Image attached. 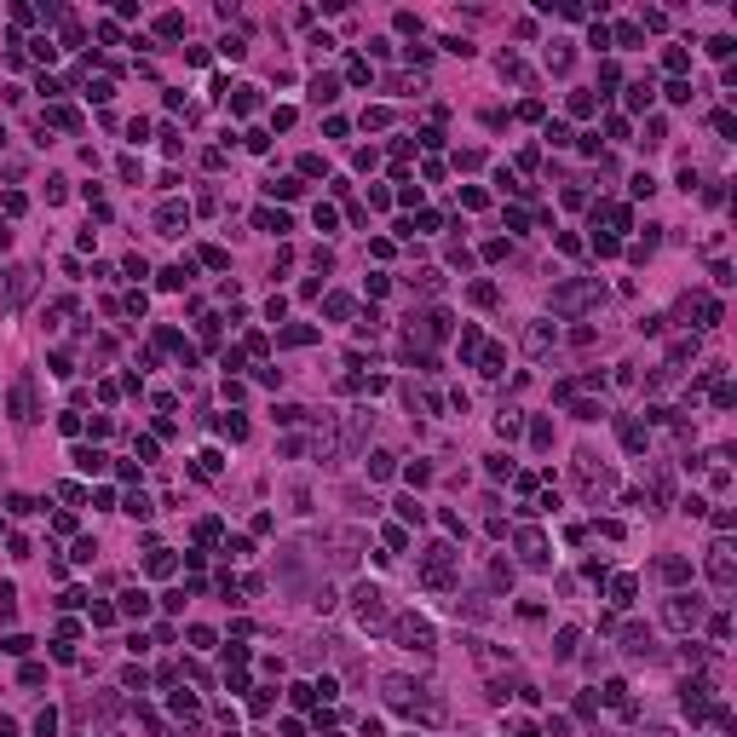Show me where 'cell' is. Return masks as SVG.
Returning a JSON list of instances; mask_svg holds the SVG:
<instances>
[{
    "label": "cell",
    "instance_id": "cell-7",
    "mask_svg": "<svg viewBox=\"0 0 737 737\" xmlns=\"http://www.w3.org/2000/svg\"><path fill=\"white\" fill-rule=\"evenodd\" d=\"M731 576H737L731 547H726V542H714V547H709V582H714V587H731Z\"/></svg>",
    "mask_w": 737,
    "mask_h": 737
},
{
    "label": "cell",
    "instance_id": "cell-1",
    "mask_svg": "<svg viewBox=\"0 0 737 737\" xmlns=\"http://www.w3.org/2000/svg\"><path fill=\"white\" fill-rule=\"evenodd\" d=\"M455 576H461V553H455L450 542H432L427 553H421V582L427 587H455Z\"/></svg>",
    "mask_w": 737,
    "mask_h": 737
},
{
    "label": "cell",
    "instance_id": "cell-14",
    "mask_svg": "<svg viewBox=\"0 0 737 737\" xmlns=\"http://www.w3.org/2000/svg\"><path fill=\"white\" fill-rule=\"evenodd\" d=\"M121 611H127V616H144V611H150V594H144V587H127V594H121Z\"/></svg>",
    "mask_w": 737,
    "mask_h": 737
},
{
    "label": "cell",
    "instance_id": "cell-10",
    "mask_svg": "<svg viewBox=\"0 0 737 737\" xmlns=\"http://www.w3.org/2000/svg\"><path fill=\"white\" fill-rule=\"evenodd\" d=\"M518 553H524V565H547V542H542L536 530H524V536H518Z\"/></svg>",
    "mask_w": 737,
    "mask_h": 737
},
{
    "label": "cell",
    "instance_id": "cell-19",
    "mask_svg": "<svg viewBox=\"0 0 737 737\" xmlns=\"http://www.w3.org/2000/svg\"><path fill=\"white\" fill-rule=\"evenodd\" d=\"M334 92H340V81H334V75H317V81H311V98H317V104H329Z\"/></svg>",
    "mask_w": 737,
    "mask_h": 737
},
{
    "label": "cell",
    "instance_id": "cell-22",
    "mask_svg": "<svg viewBox=\"0 0 737 737\" xmlns=\"http://www.w3.org/2000/svg\"><path fill=\"white\" fill-rule=\"evenodd\" d=\"M605 703H611V709H622V703H628V685H622V680H605V691H599Z\"/></svg>",
    "mask_w": 737,
    "mask_h": 737
},
{
    "label": "cell",
    "instance_id": "cell-32",
    "mask_svg": "<svg viewBox=\"0 0 737 737\" xmlns=\"http://www.w3.org/2000/svg\"><path fill=\"white\" fill-rule=\"evenodd\" d=\"M329 317H352V300H346V294H329Z\"/></svg>",
    "mask_w": 737,
    "mask_h": 737
},
{
    "label": "cell",
    "instance_id": "cell-3",
    "mask_svg": "<svg viewBox=\"0 0 737 737\" xmlns=\"http://www.w3.org/2000/svg\"><path fill=\"white\" fill-rule=\"evenodd\" d=\"M392 634H398V645H403V651H421V657H432V651H438L432 622H421V616H398V622H392Z\"/></svg>",
    "mask_w": 737,
    "mask_h": 737
},
{
    "label": "cell",
    "instance_id": "cell-25",
    "mask_svg": "<svg viewBox=\"0 0 737 737\" xmlns=\"http://www.w3.org/2000/svg\"><path fill=\"white\" fill-rule=\"evenodd\" d=\"M121 513H133V518H150V496H139V489H133V496H127V507H121Z\"/></svg>",
    "mask_w": 737,
    "mask_h": 737
},
{
    "label": "cell",
    "instance_id": "cell-39",
    "mask_svg": "<svg viewBox=\"0 0 737 737\" xmlns=\"http://www.w3.org/2000/svg\"><path fill=\"white\" fill-rule=\"evenodd\" d=\"M173 714H196V697L190 691H173Z\"/></svg>",
    "mask_w": 737,
    "mask_h": 737
},
{
    "label": "cell",
    "instance_id": "cell-11",
    "mask_svg": "<svg viewBox=\"0 0 737 737\" xmlns=\"http://www.w3.org/2000/svg\"><path fill=\"white\" fill-rule=\"evenodd\" d=\"M29 288H35V271H29V265H23V271H12V283H6V305H18Z\"/></svg>",
    "mask_w": 737,
    "mask_h": 737
},
{
    "label": "cell",
    "instance_id": "cell-38",
    "mask_svg": "<svg viewBox=\"0 0 737 737\" xmlns=\"http://www.w3.org/2000/svg\"><path fill=\"white\" fill-rule=\"evenodd\" d=\"M731 46H737L731 35H714V41H709V52H714V58H731Z\"/></svg>",
    "mask_w": 737,
    "mask_h": 737
},
{
    "label": "cell",
    "instance_id": "cell-13",
    "mask_svg": "<svg viewBox=\"0 0 737 737\" xmlns=\"http://www.w3.org/2000/svg\"><path fill=\"white\" fill-rule=\"evenodd\" d=\"M524 346H530V352H547V346H553V323H530V334H524Z\"/></svg>",
    "mask_w": 737,
    "mask_h": 737
},
{
    "label": "cell",
    "instance_id": "cell-15",
    "mask_svg": "<svg viewBox=\"0 0 737 737\" xmlns=\"http://www.w3.org/2000/svg\"><path fill=\"white\" fill-rule=\"evenodd\" d=\"M185 219H190V214L173 202V208H161V219H156V225H161V236H179V225H185Z\"/></svg>",
    "mask_w": 737,
    "mask_h": 737
},
{
    "label": "cell",
    "instance_id": "cell-6",
    "mask_svg": "<svg viewBox=\"0 0 737 737\" xmlns=\"http://www.w3.org/2000/svg\"><path fill=\"white\" fill-rule=\"evenodd\" d=\"M599 283H565V288H553V305H559V311H582V305H594L599 300Z\"/></svg>",
    "mask_w": 737,
    "mask_h": 737
},
{
    "label": "cell",
    "instance_id": "cell-41",
    "mask_svg": "<svg viewBox=\"0 0 737 737\" xmlns=\"http://www.w3.org/2000/svg\"><path fill=\"white\" fill-rule=\"evenodd\" d=\"M409 737H415V731H409Z\"/></svg>",
    "mask_w": 737,
    "mask_h": 737
},
{
    "label": "cell",
    "instance_id": "cell-8",
    "mask_svg": "<svg viewBox=\"0 0 737 737\" xmlns=\"http://www.w3.org/2000/svg\"><path fill=\"white\" fill-rule=\"evenodd\" d=\"M622 651H628V657H657V640H651V628L634 622V628H622Z\"/></svg>",
    "mask_w": 737,
    "mask_h": 737
},
{
    "label": "cell",
    "instance_id": "cell-5",
    "mask_svg": "<svg viewBox=\"0 0 737 737\" xmlns=\"http://www.w3.org/2000/svg\"><path fill=\"white\" fill-rule=\"evenodd\" d=\"M352 599H357V622H363V628H381V622H386V594H381V587L363 582Z\"/></svg>",
    "mask_w": 737,
    "mask_h": 737
},
{
    "label": "cell",
    "instance_id": "cell-2",
    "mask_svg": "<svg viewBox=\"0 0 737 737\" xmlns=\"http://www.w3.org/2000/svg\"><path fill=\"white\" fill-rule=\"evenodd\" d=\"M576 484H582V496H587V501H599L616 478H611V467H599V455H594V450H582V455H576Z\"/></svg>",
    "mask_w": 737,
    "mask_h": 737
},
{
    "label": "cell",
    "instance_id": "cell-18",
    "mask_svg": "<svg viewBox=\"0 0 737 737\" xmlns=\"http://www.w3.org/2000/svg\"><path fill=\"white\" fill-rule=\"evenodd\" d=\"M622 450H634V455L645 450V427L640 421H622Z\"/></svg>",
    "mask_w": 737,
    "mask_h": 737
},
{
    "label": "cell",
    "instance_id": "cell-37",
    "mask_svg": "<svg viewBox=\"0 0 737 737\" xmlns=\"http://www.w3.org/2000/svg\"><path fill=\"white\" fill-rule=\"evenodd\" d=\"M52 731H58V714H52V709H46V714L35 720V737H52Z\"/></svg>",
    "mask_w": 737,
    "mask_h": 737
},
{
    "label": "cell",
    "instance_id": "cell-27",
    "mask_svg": "<svg viewBox=\"0 0 737 737\" xmlns=\"http://www.w3.org/2000/svg\"><path fill=\"white\" fill-rule=\"evenodd\" d=\"M369 478H392V455H369Z\"/></svg>",
    "mask_w": 737,
    "mask_h": 737
},
{
    "label": "cell",
    "instance_id": "cell-30",
    "mask_svg": "<svg viewBox=\"0 0 737 737\" xmlns=\"http://www.w3.org/2000/svg\"><path fill=\"white\" fill-rule=\"evenodd\" d=\"M501 357H507L501 346H484V374H501Z\"/></svg>",
    "mask_w": 737,
    "mask_h": 737
},
{
    "label": "cell",
    "instance_id": "cell-34",
    "mask_svg": "<svg viewBox=\"0 0 737 737\" xmlns=\"http://www.w3.org/2000/svg\"><path fill=\"white\" fill-rule=\"evenodd\" d=\"M547 63H553V70H570V46L559 41V46H553V52H547Z\"/></svg>",
    "mask_w": 737,
    "mask_h": 737
},
{
    "label": "cell",
    "instance_id": "cell-20",
    "mask_svg": "<svg viewBox=\"0 0 737 737\" xmlns=\"http://www.w3.org/2000/svg\"><path fill=\"white\" fill-rule=\"evenodd\" d=\"M317 340V329H305V323H294V329H283V346H311Z\"/></svg>",
    "mask_w": 737,
    "mask_h": 737
},
{
    "label": "cell",
    "instance_id": "cell-31",
    "mask_svg": "<svg viewBox=\"0 0 737 737\" xmlns=\"http://www.w3.org/2000/svg\"><path fill=\"white\" fill-rule=\"evenodd\" d=\"M271 196H283V202H288V196H300V179H276Z\"/></svg>",
    "mask_w": 737,
    "mask_h": 737
},
{
    "label": "cell",
    "instance_id": "cell-35",
    "mask_svg": "<svg viewBox=\"0 0 737 737\" xmlns=\"http://www.w3.org/2000/svg\"><path fill=\"white\" fill-rule=\"evenodd\" d=\"M530 438H536V450H547V444H553V427H547V421H536Z\"/></svg>",
    "mask_w": 737,
    "mask_h": 737
},
{
    "label": "cell",
    "instance_id": "cell-29",
    "mask_svg": "<svg viewBox=\"0 0 737 737\" xmlns=\"http://www.w3.org/2000/svg\"><path fill=\"white\" fill-rule=\"evenodd\" d=\"M501 737H536V726H530V720H507Z\"/></svg>",
    "mask_w": 737,
    "mask_h": 737
},
{
    "label": "cell",
    "instance_id": "cell-4",
    "mask_svg": "<svg viewBox=\"0 0 737 737\" xmlns=\"http://www.w3.org/2000/svg\"><path fill=\"white\" fill-rule=\"evenodd\" d=\"M663 622H668V628H697V622H703V599L674 594V599L663 605Z\"/></svg>",
    "mask_w": 737,
    "mask_h": 737
},
{
    "label": "cell",
    "instance_id": "cell-36",
    "mask_svg": "<svg viewBox=\"0 0 737 737\" xmlns=\"http://www.w3.org/2000/svg\"><path fill=\"white\" fill-rule=\"evenodd\" d=\"M553 651H559V657H570V651H576V628H559V645H553Z\"/></svg>",
    "mask_w": 737,
    "mask_h": 737
},
{
    "label": "cell",
    "instance_id": "cell-17",
    "mask_svg": "<svg viewBox=\"0 0 737 737\" xmlns=\"http://www.w3.org/2000/svg\"><path fill=\"white\" fill-rule=\"evenodd\" d=\"M657 576L663 582H685V576H691V565H685V559H657Z\"/></svg>",
    "mask_w": 737,
    "mask_h": 737
},
{
    "label": "cell",
    "instance_id": "cell-33",
    "mask_svg": "<svg viewBox=\"0 0 737 737\" xmlns=\"http://www.w3.org/2000/svg\"><path fill=\"white\" fill-rule=\"evenodd\" d=\"M501 438H518V409H501Z\"/></svg>",
    "mask_w": 737,
    "mask_h": 737
},
{
    "label": "cell",
    "instance_id": "cell-40",
    "mask_svg": "<svg viewBox=\"0 0 737 737\" xmlns=\"http://www.w3.org/2000/svg\"><path fill=\"white\" fill-rule=\"evenodd\" d=\"M6 236H12V231H6V225H0V242H6Z\"/></svg>",
    "mask_w": 737,
    "mask_h": 737
},
{
    "label": "cell",
    "instance_id": "cell-23",
    "mask_svg": "<svg viewBox=\"0 0 737 737\" xmlns=\"http://www.w3.org/2000/svg\"><path fill=\"white\" fill-rule=\"evenodd\" d=\"M651 104V81H634L628 87V110H645Z\"/></svg>",
    "mask_w": 737,
    "mask_h": 737
},
{
    "label": "cell",
    "instance_id": "cell-24",
    "mask_svg": "<svg viewBox=\"0 0 737 737\" xmlns=\"http://www.w3.org/2000/svg\"><path fill=\"white\" fill-rule=\"evenodd\" d=\"M254 225H259V231H288V219H283V214H265V208L254 214Z\"/></svg>",
    "mask_w": 737,
    "mask_h": 737
},
{
    "label": "cell",
    "instance_id": "cell-12",
    "mask_svg": "<svg viewBox=\"0 0 737 737\" xmlns=\"http://www.w3.org/2000/svg\"><path fill=\"white\" fill-rule=\"evenodd\" d=\"M12 415H18V421H29V415H35V398H29V381H18V386H12Z\"/></svg>",
    "mask_w": 737,
    "mask_h": 737
},
{
    "label": "cell",
    "instance_id": "cell-21",
    "mask_svg": "<svg viewBox=\"0 0 737 737\" xmlns=\"http://www.w3.org/2000/svg\"><path fill=\"white\" fill-rule=\"evenodd\" d=\"M219 432L236 444V438H248V421H242V415H225V421H219Z\"/></svg>",
    "mask_w": 737,
    "mask_h": 737
},
{
    "label": "cell",
    "instance_id": "cell-26",
    "mask_svg": "<svg viewBox=\"0 0 737 737\" xmlns=\"http://www.w3.org/2000/svg\"><path fill=\"white\" fill-rule=\"evenodd\" d=\"M611 599H616V605H634V576H616V587H611Z\"/></svg>",
    "mask_w": 737,
    "mask_h": 737
},
{
    "label": "cell",
    "instance_id": "cell-16",
    "mask_svg": "<svg viewBox=\"0 0 737 737\" xmlns=\"http://www.w3.org/2000/svg\"><path fill=\"white\" fill-rule=\"evenodd\" d=\"M104 461H110L104 450H87V444L75 450V467H81V472H104Z\"/></svg>",
    "mask_w": 737,
    "mask_h": 737
},
{
    "label": "cell",
    "instance_id": "cell-9",
    "mask_svg": "<svg viewBox=\"0 0 737 737\" xmlns=\"http://www.w3.org/2000/svg\"><path fill=\"white\" fill-rule=\"evenodd\" d=\"M709 691H714L709 680H691V685H685V697H680V709L691 714V720H703V714H709Z\"/></svg>",
    "mask_w": 737,
    "mask_h": 737
},
{
    "label": "cell",
    "instance_id": "cell-28",
    "mask_svg": "<svg viewBox=\"0 0 737 737\" xmlns=\"http://www.w3.org/2000/svg\"><path fill=\"white\" fill-rule=\"evenodd\" d=\"M144 570H150V576H168V570H173V553H150V565H144Z\"/></svg>",
    "mask_w": 737,
    "mask_h": 737
}]
</instances>
